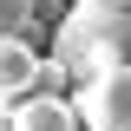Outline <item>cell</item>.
Here are the masks:
<instances>
[{"label":"cell","mask_w":131,"mask_h":131,"mask_svg":"<svg viewBox=\"0 0 131 131\" xmlns=\"http://www.w3.org/2000/svg\"><path fill=\"white\" fill-rule=\"evenodd\" d=\"M13 131H85V118L66 92H26L13 98Z\"/></svg>","instance_id":"cell-3"},{"label":"cell","mask_w":131,"mask_h":131,"mask_svg":"<svg viewBox=\"0 0 131 131\" xmlns=\"http://www.w3.org/2000/svg\"><path fill=\"white\" fill-rule=\"evenodd\" d=\"M0 131H13V98H0Z\"/></svg>","instance_id":"cell-6"},{"label":"cell","mask_w":131,"mask_h":131,"mask_svg":"<svg viewBox=\"0 0 131 131\" xmlns=\"http://www.w3.org/2000/svg\"><path fill=\"white\" fill-rule=\"evenodd\" d=\"M72 105H79L85 131H131V66H105V72L79 79Z\"/></svg>","instance_id":"cell-2"},{"label":"cell","mask_w":131,"mask_h":131,"mask_svg":"<svg viewBox=\"0 0 131 131\" xmlns=\"http://www.w3.org/2000/svg\"><path fill=\"white\" fill-rule=\"evenodd\" d=\"M39 72H46V52H33L26 33L0 39V98H26V92H39Z\"/></svg>","instance_id":"cell-4"},{"label":"cell","mask_w":131,"mask_h":131,"mask_svg":"<svg viewBox=\"0 0 131 131\" xmlns=\"http://www.w3.org/2000/svg\"><path fill=\"white\" fill-rule=\"evenodd\" d=\"M26 26H33V0H0V39H13Z\"/></svg>","instance_id":"cell-5"},{"label":"cell","mask_w":131,"mask_h":131,"mask_svg":"<svg viewBox=\"0 0 131 131\" xmlns=\"http://www.w3.org/2000/svg\"><path fill=\"white\" fill-rule=\"evenodd\" d=\"M46 52L72 72V85L105 72V66H131V0H79L52 26Z\"/></svg>","instance_id":"cell-1"}]
</instances>
